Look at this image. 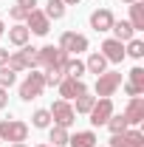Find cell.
Listing matches in <instances>:
<instances>
[{
	"label": "cell",
	"instance_id": "obj_27",
	"mask_svg": "<svg viewBox=\"0 0 144 147\" xmlns=\"http://www.w3.org/2000/svg\"><path fill=\"white\" fill-rule=\"evenodd\" d=\"M14 79H17V74L11 71L9 65H0V88H11Z\"/></svg>",
	"mask_w": 144,
	"mask_h": 147
},
{
	"label": "cell",
	"instance_id": "obj_39",
	"mask_svg": "<svg viewBox=\"0 0 144 147\" xmlns=\"http://www.w3.org/2000/svg\"><path fill=\"white\" fill-rule=\"evenodd\" d=\"M0 34H3V20H0Z\"/></svg>",
	"mask_w": 144,
	"mask_h": 147
},
{
	"label": "cell",
	"instance_id": "obj_4",
	"mask_svg": "<svg viewBox=\"0 0 144 147\" xmlns=\"http://www.w3.org/2000/svg\"><path fill=\"white\" fill-rule=\"evenodd\" d=\"M68 54L59 48V45H45L37 51V65L40 68H51V65H65Z\"/></svg>",
	"mask_w": 144,
	"mask_h": 147
},
{
	"label": "cell",
	"instance_id": "obj_21",
	"mask_svg": "<svg viewBox=\"0 0 144 147\" xmlns=\"http://www.w3.org/2000/svg\"><path fill=\"white\" fill-rule=\"evenodd\" d=\"M42 79H45V85H59L62 79H65V71H62V65H51V68H45V74H42Z\"/></svg>",
	"mask_w": 144,
	"mask_h": 147
},
{
	"label": "cell",
	"instance_id": "obj_15",
	"mask_svg": "<svg viewBox=\"0 0 144 147\" xmlns=\"http://www.w3.org/2000/svg\"><path fill=\"white\" fill-rule=\"evenodd\" d=\"M130 26H133V31H141L144 28V3L141 0L130 3Z\"/></svg>",
	"mask_w": 144,
	"mask_h": 147
},
{
	"label": "cell",
	"instance_id": "obj_23",
	"mask_svg": "<svg viewBox=\"0 0 144 147\" xmlns=\"http://www.w3.org/2000/svg\"><path fill=\"white\" fill-rule=\"evenodd\" d=\"M51 142L54 144L51 147H62V144H68V127H59V125H51Z\"/></svg>",
	"mask_w": 144,
	"mask_h": 147
},
{
	"label": "cell",
	"instance_id": "obj_17",
	"mask_svg": "<svg viewBox=\"0 0 144 147\" xmlns=\"http://www.w3.org/2000/svg\"><path fill=\"white\" fill-rule=\"evenodd\" d=\"M28 37H31V31H28L23 23H17L14 28H9V42H11V45H20V48H23V45L28 42Z\"/></svg>",
	"mask_w": 144,
	"mask_h": 147
},
{
	"label": "cell",
	"instance_id": "obj_1",
	"mask_svg": "<svg viewBox=\"0 0 144 147\" xmlns=\"http://www.w3.org/2000/svg\"><path fill=\"white\" fill-rule=\"evenodd\" d=\"M28 136V125L20 119H3L0 122V142H26Z\"/></svg>",
	"mask_w": 144,
	"mask_h": 147
},
{
	"label": "cell",
	"instance_id": "obj_18",
	"mask_svg": "<svg viewBox=\"0 0 144 147\" xmlns=\"http://www.w3.org/2000/svg\"><path fill=\"white\" fill-rule=\"evenodd\" d=\"M110 31L116 34V40H119V42H130V40H133V34H136V31H133V26H130L127 20L113 23V28H110Z\"/></svg>",
	"mask_w": 144,
	"mask_h": 147
},
{
	"label": "cell",
	"instance_id": "obj_40",
	"mask_svg": "<svg viewBox=\"0 0 144 147\" xmlns=\"http://www.w3.org/2000/svg\"><path fill=\"white\" fill-rule=\"evenodd\" d=\"M37 147H51V144H37Z\"/></svg>",
	"mask_w": 144,
	"mask_h": 147
},
{
	"label": "cell",
	"instance_id": "obj_24",
	"mask_svg": "<svg viewBox=\"0 0 144 147\" xmlns=\"http://www.w3.org/2000/svg\"><path fill=\"white\" fill-rule=\"evenodd\" d=\"M37 51H40V48H34V45H23V51H20L23 62H26V68H31V71L37 68Z\"/></svg>",
	"mask_w": 144,
	"mask_h": 147
},
{
	"label": "cell",
	"instance_id": "obj_22",
	"mask_svg": "<svg viewBox=\"0 0 144 147\" xmlns=\"http://www.w3.org/2000/svg\"><path fill=\"white\" fill-rule=\"evenodd\" d=\"M31 122H34V127H40V130H45V127H51V110H45V108H40V110H34V116H31Z\"/></svg>",
	"mask_w": 144,
	"mask_h": 147
},
{
	"label": "cell",
	"instance_id": "obj_38",
	"mask_svg": "<svg viewBox=\"0 0 144 147\" xmlns=\"http://www.w3.org/2000/svg\"><path fill=\"white\" fill-rule=\"evenodd\" d=\"M122 3H127V6H130V3H136V0H122Z\"/></svg>",
	"mask_w": 144,
	"mask_h": 147
},
{
	"label": "cell",
	"instance_id": "obj_5",
	"mask_svg": "<svg viewBox=\"0 0 144 147\" xmlns=\"http://www.w3.org/2000/svg\"><path fill=\"white\" fill-rule=\"evenodd\" d=\"M59 48L65 51V54H82V51H88V37L76 34V31H65V34L59 37Z\"/></svg>",
	"mask_w": 144,
	"mask_h": 147
},
{
	"label": "cell",
	"instance_id": "obj_20",
	"mask_svg": "<svg viewBox=\"0 0 144 147\" xmlns=\"http://www.w3.org/2000/svg\"><path fill=\"white\" fill-rule=\"evenodd\" d=\"M42 14L48 20H62L65 17V3H62V0H48V6H45Z\"/></svg>",
	"mask_w": 144,
	"mask_h": 147
},
{
	"label": "cell",
	"instance_id": "obj_30",
	"mask_svg": "<svg viewBox=\"0 0 144 147\" xmlns=\"http://www.w3.org/2000/svg\"><path fill=\"white\" fill-rule=\"evenodd\" d=\"M130 85H136V88L144 91V68H133L130 71Z\"/></svg>",
	"mask_w": 144,
	"mask_h": 147
},
{
	"label": "cell",
	"instance_id": "obj_33",
	"mask_svg": "<svg viewBox=\"0 0 144 147\" xmlns=\"http://www.w3.org/2000/svg\"><path fill=\"white\" fill-rule=\"evenodd\" d=\"M17 6H20V9H26V11H31V9L37 6V0H17Z\"/></svg>",
	"mask_w": 144,
	"mask_h": 147
},
{
	"label": "cell",
	"instance_id": "obj_32",
	"mask_svg": "<svg viewBox=\"0 0 144 147\" xmlns=\"http://www.w3.org/2000/svg\"><path fill=\"white\" fill-rule=\"evenodd\" d=\"M124 93H127V96H130V99H133V96H141V88H136V85H130V82H127V85H124Z\"/></svg>",
	"mask_w": 144,
	"mask_h": 147
},
{
	"label": "cell",
	"instance_id": "obj_10",
	"mask_svg": "<svg viewBox=\"0 0 144 147\" xmlns=\"http://www.w3.org/2000/svg\"><path fill=\"white\" fill-rule=\"evenodd\" d=\"M26 28L42 37V34H48V28H51V20L45 17L40 9H31V11H28V17H26Z\"/></svg>",
	"mask_w": 144,
	"mask_h": 147
},
{
	"label": "cell",
	"instance_id": "obj_9",
	"mask_svg": "<svg viewBox=\"0 0 144 147\" xmlns=\"http://www.w3.org/2000/svg\"><path fill=\"white\" fill-rule=\"evenodd\" d=\"M110 147H144V136L139 133V130H130V127H127L124 133H113Z\"/></svg>",
	"mask_w": 144,
	"mask_h": 147
},
{
	"label": "cell",
	"instance_id": "obj_25",
	"mask_svg": "<svg viewBox=\"0 0 144 147\" xmlns=\"http://www.w3.org/2000/svg\"><path fill=\"white\" fill-rule=\"evenodd\" d=\"M96 105V96H90V93H82V96H76V113H90V108Z\"/></svg>",
	"mask_w": 144,
	"mask_h": 147
},
{
	"label": "cell",
	"instance_id": "obj_6",
	"mask_svg": "<svg viewBox=\"0 0 144 147\" xmlns=\"http://www.w3.org/2000/svg\"><path fill=\"white\" fill-rule=\"evenodd\" d=\"M51 119H54L59 127H71L73 119H76V110H73L65 99H59V102H54V105H51Z\"/></svg>",
	"mask_w": 144,
	"mask_h": 147
},
{
	"label": "cell",
	"instance_id": "obj_29",
	"mask_svg": "<svg viewBox=\"0 0 144 147\" xmlns=\"http://www.w3.org/2000/svg\"><path fill=\"white\" fill-rule=\"evenodd\" d=\"M6 65H9V68H11L14 74L26 71V62H23V57H20V51H17V54H11V57H9V62H6Z\"/></svg>",
	"mask_w": 144,
	"mask_h": 147
},
{
	"label": "cell",
	"instance_id": "obj_11",
	"mask_svg": "<svg viewBox=\"0 0 144 147\" xmlns=\"http://www.w3.org/2000/svg\"><path fill=\"white\" fill-rule=\"evenodd\" d=\"M113 23H116V17L110 14V9H96V11L90 14V28H93V31H110Z\"/></svg>",
	"mask_w": 144,
	"mask_h": 147
},
{
	"label": "cell",
	"instance_id": "obj_2",
	"mask_svg": "<svg viewBox=\"0 0 144 147\" xmlns=\"http://www.w3.org/2000/svg\"><path fill=\"white\" fill-rule=\"evenodd\" d=\"M42 91H45V79H42V74H40V71H31L28 76H26V82L20 85V99H23V102H31V99H37Z\"/></svg>",
	"mask_w": 144,
	"mask_h": 147
},
{
	"label": "cell",
	"instance_id": "obj_36",
	"mask_svg": "<svg viewBox=\"0 0 144 147\" xmlns=\"http://www.w3.org/2000/svg\"><path fill=\"white\" fill-rule=\"evenodd\" d=\"M62 3H71V6H76V3H79V0H62Z\"/></svg>",
	"mask_w": 144,
	"mask_h": 147
},
{
	"label": "cell",
	"instance_id": "obj_34",
	"mask_svg": "<svg viewBox=\"0 0 144 147\" xmlns=\"http://www.w3.org/2000/svg\"><path fill=\"white\" fill-rule=\"evenodd\" d=\"M9 57H11L9 48H0V65H6V62H9Z\"/></svg>",
	"mask_w": 144,
	"mask_h": 147
},
{
	"label": "cell",
	"instance_id": "obj_35",
	"mask_svg": "<svg viewBox=\"0 0 144 147\" xmlns=\"http://www.w3.org/2000/svg\"><path fill=\"white\" fill-rule=\"evenodd\" d=\"M9 105V93H6V88H0V108H6Z\"/></svg>",
	"mask_w": 144,
	"mask_h": 147
},
{
	"label": "cell",
	"instance_id": "obj_31",
	"mask_svg": "<svg viewBox=\"0 0 144 147\" xmlns=\"http://www.w3.org/2000/svg\"><path fill=\"white\" fill-rule=\"evenodd\" d=\"M9 14H11V20H26L28 17V11H26V9H20V6H11V9H9Z\"/></svg>",
	"mask_w": 144,
	"mask_h": 147
},
{
	"label": "cell",
	"instance_id": "obj_12",
	"mask_svg": "<svg viewBox=\"0 0 144 147\" xmlns=\"http://www.w3.org/2000/svg\"><path fill=\"white\" fill-rule=\"evenodd\" d=\"M102 57L108 59V62H122L124 59V45L119 42V40H105L102 42Z\"/></svg>",
	"mask_w": 144,
	"mask_h": 147
},
{
	"label": "cell",
	"instance_id": "obj_7",
	"mask_svg": "<svg viewBox=\"0 0 144 147\" xmlns=\"http://www.w3.org/2000/svg\"><path fill=\"white\" fill-rule=\"evenodd\" d=\"M90 122L99 127V125H108V119L113 116V102H110V96H105V99H96V105L90 108Z\"/></svg>",
	"mask_w": 144,
	"mask_h": 147
},
{
	"label": "cell",
	"instance_id": "obj_19",
	"mask_svg": "<svg viewBox=\"0 0 144 147\" xmlns=\"http://www.w3.org/2000/svg\"><path fill=\"white\" fill-rule=\"evenodd\" d=\"M105 68H108V59L99 54V51H96V54H90V57H88V62H85V71L96 74V76H99V74H105Z\"/></svg>",
	"mask_w": 144,
	"mask_h": 147
},
{
	"label": "cell",
	"instance_id": "obj_3",
	"mask_svg": "<svg viewBox=\"0 0 144 147\" xmlns=\"http://www.w3.org/2000/svg\"><path fill=\"white\" fill-rule=\"evenodd\" d=\"M122 85V74L119 71H105L96 76V99H105V96H113V91Z\"/></svg>",
	"mask_w": 144,
	"mask_h": 147
},
{
	"label": "cell",
	"instance_id": "obj_14",
	"mask_svg": "<svg viewBox=\"0 0 144 147\" xmlns=\"http://www.w3.org/2000/svg\"><path fill=\"white\" fill-rule=\"evenodd\" d=\"M71 147H96V133L93 130H79L76 136H68Z\"/></svg>",
	"mask_w": 144,
	"mask_h": 147
},
{
	"label": "cell",
	"instance_id": "obj_13",
	"mask_svg": "<svg viewBox=\"0 0 144 147\" xmlns=\"http://www.w3.org/2000/svg\"><path fill=\"white\" fill-rule=\"evenodd\" d=\"M124 119H127V125H139L144 119V99L141 96H133V99H130V105H127V110H124Z\"/></svg>",
	"mask_w": 144,
	"mask_h": 147
},
{
	"label": "cell",
	"instance_id": "obj_16",
	"mask_svg": "<svg viewBox=\"0 0 144 147\" xmlns=\"http://www.w3.org/2000/svg\"><path fill=\"white\" fill-rule=\"evenodd\" d=\"M62 71H65V76H71V79H82V74H85V62L76 59V57H68L65 65H62Z\"/></svg>",
	"mask_w": 144,
	"mask_h": 147
},
{
	"label": "cell",
	"instance_id": "obj_28",
	"mask_svg": "<svg viewBox=\"0 0 144 147\" xmlns=\"http://www.w3.org/2000/svg\"><path fill=\"white\" fill-rule=\"evenodd\" d=\"M124 54H130V57H136V59H141V57H144V42H141V40H136V37H133V40H130V42H127V48H124Z\"/></svg>",
	"mask_w": 144,
	"mask_h": 147
},
{
	"label": "cell",
	"instance_id": "obj_26",
	"mask_svg": "<svg viewBox=\"0 0 144 147\" xmlns=\"http://www.w3.org/2000/svg\"><path fill=\"white\" fill-rule=\"evenodd\" d=\"M108 127H110V133H124L130 125H127L124 113H122V116H110V119H108Z\"/></svg>",
	"mask_w": 144,
	"mask_h": 147
},
{
	"label": "cell",
	"instance_id": "obj_8",
	"mask_svg": "<svg viewBox=\"0 0 144 147\" xmlns=\"http://www.w3.org/2000/svg\"><path fill=\"white\" fill-rule=\"evenodd\" d=\"M57 88H59V96H62L65 102H68V99H76V96H82V93H88V85H85L82 79H71V76H65Z\"/></svg>",
	"mask_w": 144,
	"mask_h": 147
},
{
	"label": "cell",
	"instance_id": "obj_37",
	"mask_svg": "<svg viewBox=\"0 0 144 147\" xmlns=\"http://www.w3.org/2000/svg\"><path fill=\"white\" fill-rule=\"evenodd\" d=\"M11 147H26V144H23V142H14V144H11Z\"/></svg>",
	"mask_w": 144,
	"mask_h": 147
}]
</instances>
